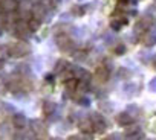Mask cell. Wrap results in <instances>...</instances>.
Returning a JSON list of instances; mask_svg holds the SVG:
<instances>
[{"label":"cell","instance_id":"6da1fadb","mask_svg":"<svg viewBox=\"0 0 156 140\" xmlns=\"http://www.w3.org/2000/svg\"><path fill=\"white\" fill-rule=\"evenodd\" d=\"M8 53L14 58H20V56H25L26 53H29V46L26 43H16L9 47Z\"/></svg>","mask_w":156,"mask_h":140},{"label":"cell","instance_id":"7a4b0ae2","mask_svg":"<svg viewBox=\"0 0 156 140\" xmlns=\"http://www.w3.org/2000/svg\"><path fill=\"white\" fill-rule=\"evenodd\" d=\"M57 44H58L60 50H63V52H67V50L72 49V40H70V37L66 35V34L57 37Z\"/></svg>","mask_w":156,"mask_h":140},{"label":"cell","instance_id":"3957f363","mask_svg":"<svg viewBox=\"0 0 156 140\" xmlns=\"http://www.w3.org/2000/svg\"><path fill=\"white\" fill-rule=\"evenodd\" d=\"M109 75H110V72H109V68L106 65H98L95 68V78L100 82H106L109 79Z\"/></svg>","mask_w":156,"mask_h":140},{"label":"cell","instance_id":"277c9868","mask_svg":"<svg viewBox=\"0 0 156 140\" xmlns=\"http://www.w3.org/2000/svg\"><path fill=\"white\" fill-rule=\"evenodd\" d=\"M116 123L119 126H129V125L133 123V117L130 114H127V113H119L116 116Z\"/></svg>","mask_w":156,"mask_h":140},{"label":"cell","instance_id":"5b68a950","mask_svg":"<svg viewBox=\"0 0 156 140\" xmlns=\"http://www.w3.org/2000/svg\"><path fill=\"white\" fill-rule=\"evenodd\" d=\"M80 129H81L84 134L94 132V122H92V119H83V120L80 122Z\"/></svg>","mask_w":156,"mask_h":140},{"label":"cell","instance_id":"8992f818","mask_svg":"<svg viewBox=\"0 0 156 140\" xmlns=\"http://www.w3.org/2000/svg\"><path fill=\"white\" fill-rule=\"evenodd\" d=\"M12 125H14L17 129L25 128V125H26V119H25V116H22V114H16V116L12 117Z\"/></svg>","mask_w":156,"mask_h":140},{"label":"cell","instance_id":"52a82bcc","mask_svg":"<svg viewBox=\"0 0 156 140\" xmlns=\"http://www.w3.org/2000/svg\"><path fill=\"white\" fill-rule=\"evenodd\" d=\"M2 6H3V11H6V12H14L19 5H17L16 0H5V2L2 3Z\"/></svg>","mask_w":156,"mask_h":140},{"label":"cell","instance_id":"ba28073f","mask_svg":"<svg viewBox=\"0 0 156 140\" xmlns=\"http://www.w3.org/2000/svg\"><path fill=\"white\" fill-rule=\"evenodd\" d=\"M40 25H41V22H40V18L38 17H32L29 22H28V26H29V31H32V32H35V31H38L40 29Z\"/></svg>","mask_w":156,"mask_h":140},{"label":"cell","instance_id":"9c48e42d","mask_svg":"<svg viewBox=\"0 0 156 140\" xmlns=\"http://www.w3.org/2000/svg\"><path fill=\"white\" fill-rule=\"evenodd\" d=\"M43 111H44V114H51V113L54 111V104H51V102H44Z\"/></svg>","mask_w":156,"mask_h":140},{"label":"cell","instance_id":"30bf717a","mask_svg":"<svg viewBox=\"0 0 156 140\" xmlns=\"http://www.w3.org/2000/svg\"><path fill=\"white\" fill-rule=\"evenodd\" d=\"M72 12H73L75 15H83V14H84V8H83V6L75 5V6L72 8Z\"/></svg>","mask_w":156,"mask_h":140},{"label":"cell","instance_id":"8fae6325","mask_svg":"<svg viewBox=\"0 0 156 140\" xmlns=\"http://www.w3.org/2000/svg\"><path fill=\"white\" fill-rule=\"evenodd\" d=\"M113 52H115L116 55H121V53H124V52H126V47H124L122 44H119V46H116V47H115V50H113Z\"/></svg>","mask_w":156,"mask_h":140},{"label":"cell","instance_id":"7c38bea8","mask_svg":"<svg viewBox=\"0 0 156 140\" xmlns=\"http://www.w3.org/2000/svg\"><path fill=\"white\" fill-rule=\"evenodd\" d=\"M153 67H154V70H156V59H154V62H153Z\"/></svg>","mask_w":156,"mask_h":140},{"label":"cell","instance_id":"4fadbf2b","mask_svg":"<svg viewBox=\"0 0 156 140\" xmlns=\"http://www.w3.org/2000/svg\"><path fill=\"white\" fill-rule=\"evenodd\" d=\"M104 140H112V138H104Z\"/></svg>","mask_w":156,"mask_h":140}]
</instances>
